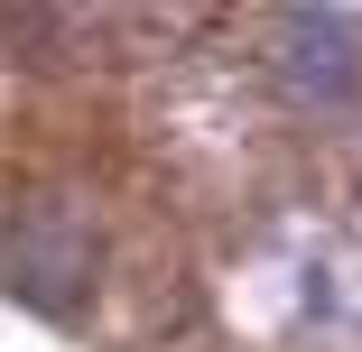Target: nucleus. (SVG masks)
<instances>
[{"mask_svg":"<svg viewBox=\"0 0 362 352\" xmlns=\"http://www.w3.org/2000/svg\"><path fill=\"white\" fill-rule=\"evenodd\" d=\"M279 56H288V84H298V93L344 102V93H353L362 28H353V19H325V10H298V19H279Z\"/></svg>","mask_w":362,"mask_h":352,"instance_id":"nucleus-1","label":"nucleus"}]
</instances>
